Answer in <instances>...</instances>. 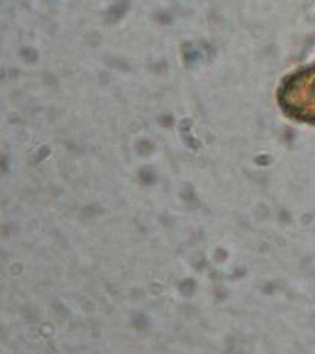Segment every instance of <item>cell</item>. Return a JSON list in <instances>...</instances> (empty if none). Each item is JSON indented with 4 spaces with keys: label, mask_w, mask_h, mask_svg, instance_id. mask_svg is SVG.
<instances>
[{
    "label": "cell",
    "mask_w": 315,
    "mask_h": 354,
    "mask_svg": "<svg viewBox=\"0 0 315 354\" xmlns=\"http://www.w3.org/2000/svg\"><path fill=\"white\" fill-rule=\"evenodd\" d=\"M278 102L292 120L315 124V64L300 69L283 81Z\"/></svg>",
    "instance_id": "6da1fadb"
}]
</instances>
